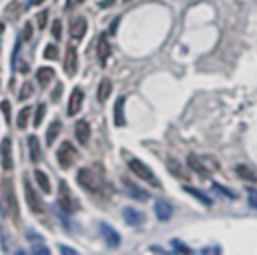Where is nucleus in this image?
Returning <instances> with one entry per match:
<instances>
[{"label": "nucleus", "instance_id": "6ab92c4d", "mask_svg": "<svg viewBox=\"0 0 257 255\" xmlns=\"http://www.w3.org/2000/svg\"><path fill=\"white\" fill-rule=\"evenodd\" d=\"M28 151H30V161L32 163H38L40 161V143H38V137L36 135H30L28 137Z\"/></svg>", "mask_w": 257, "mask_h": 255}, {"label": "nucleus", "instance_id": "a878e982", "mask_svg": "<svg viewBox=\"0 0 257 255\" xmlns=\"http://www.w3.org/2000/svg\"><path fill=\"white\" fill-rule=\"evenodd\" d=\"M28 114H30V106H24V108L18 112L16 124H18V129H20V131H24V129H26V124H28Z\"/></svg>", "mask_w": 257, "mask_h": 255}, {"label": "nucleus", "instance_id": "4c0bfd02", "mask_svg": "<svg viewBox=\"0 0 257 255\" xmlns=\"http://www.w3.org/2000/svg\"><path fill=\"white\" fill-rule=\"evenodd\" d=\"M22 36H24V40H30V38H32V26H30V22L24 24V32H22Z\"/></svg>", "mask_w": 257, "mask_h": 255}, {"label": "nucleus", "instance_id": "c03bdc74", "mask_svg": "<svg viewBox=\"0 0 257 255\" xmlns=\"http://www.w3.org/2000/svg\"><path fill=\"white\" fill-rule=\"evenodd\" d=\"M44 0H30V4H42Z\"/></svg>", "mask_w": 257, "mask_h": 255}, {"label": "nucleus", "instance_id": "f704fd0d", "mask_svg": "<svg viewBox=\"0 0 257 255\" xmlns=\"http://www.w3.org/2000/svg\"><path fill=\"white\" fill-rule=\"evenodd\" d=\"M0 108H2V112H4L6 122H10V102H8V100H2V102H0Z\"/></svg>", "mask_w": 257, "mask_h": 255}, {"label": "nucleus", "instance_id": "ea45409f", "mask_svg": "<svg viewBox=\"0 0 257 255\" xmlns=\"http://www.w3.org/2000/svg\"><path fill=\"white\" fill-rule=\"evenodd\" d=\"M58 249H60V253H64V255H76V251L70 249V247H66V245H58Z\"/></svg>", "mask_w": 257, "mask_h": 255}, {"label": "nucleus", "instance_id": "2f4dec72", "mask_svg": "<svg viewBox=\"0 0 257 255\" xmlns=\"http://www.w3.org/2000/svg\"><path fill=\"white\" fill-rule=\"evenodd\" d=\"M171 245H173V249H175V251H179V253H191V249H189L187 245H183L179 239H173V241H171Z\"/></svg>", "mask_w": 257, "mask_h": 255}, {"label": "nucleus", "instance_id": "f257e3e1", "mask_svg": "<svg viewBox=\"0 0 257 255\" xmlns=\"http://www.w3.org/2000/svg\"><path fill=\"white\" fill-rule=\"evenodd\" d=\"M128 169L133 171V175H137V179H143V181L151 183L153 187H161L157 175H155L143 161H139V159H131V161H128Z\"/></svg>", "mask_w": 257, "mask_h": 255}, {"label": "nucleus", "instance_id": "79ce46f5", "mask_svg": "<svg viewBox=\"0 0 257 255\" xmlns=\"http://www.w3.org/2000/svg\"><path fill=\"white\" fill-rule=\"evenodd\" d=\"M149 251L151 253H165V249H161V247H149Z\"/></svg>", "mask_w": 257, "mask_h": 255}, {"label": "nucleus", "instance_id": "dca6fc26", "mask_svg": "<svg viewBox=\"0 0 257 255\" xmlns=\"http://www.w3.org/2000/svg\"><path fill=\"white\" fill-rule=\"evenodd\" d=\"M96 56H98V64L104 66L106 60H108V56H110V44H108L106 36H100V38H98V50H96Z\"/></svg>", "mask_w": 257, "mask_h": 255}, {"label": "nucleus", "instance_id": "39448f33", "mask_svg": "<svg viewBox=\"0 0 257 255\" xmlns=\"http://www.w3.org/2000/svg\"><path fill=\"white\" fill-rule=\"evenodd\" d=\"M58 189H60V193H58V207L64 213H72L74 211V201H72V193H70L68 185L64 181H60L58 183Z\"/></svg>", "mask_w": 257, "mask_h": 255}, {"label": "nucleus", "instance_id": "cd10ccee", "mask_svg": "<svg viewBox=\"0 0 257 255\" xmlns=\"http://www.w3.org/2000/svg\"><path fill=\"white\" fill-rule=\"evenodd\" d=\"M213 191H219V193H223L227 199H237L235 191H231V189H227V187H223V185H219V183H213Z\"/></svg>", "mask_w": 257, "mask_h": 255}, {"label": "nucleus", "instance_id": "bb28decb", "mask_svg": "<svg viewBox=\"0 0 257 255\" xmlns=\"http://www.w3.org/2000/svg\"><path fill=\"white\" fill-rule=\"evenodd\" d=\"M237 175H241L245 181H251V183H255V181H257L255 173H253V171H249V169H247V167H243V165H239V167H237Z\"/></svg>", "mask_w": 257, "mask_h": 255}, {"label": "nucleus", "instance_id": "9d476101", "mask_svg": "<svg viewBox=\"0 0 257 255\" xmlns=\"http://www.w3.org/2000/svg\"><path fill=\"white\" fill-rule=\"evenodd\" d=\"M76 66H78V54H76V48L70 44L66 48V54H64V72L68 76H74L76 74Z\"/></svg>", "mask_w": 257, "mask_h": 255}, {"label": "nucleus", "instance_id": "412c9836", "mask_svg": "<svg viewBox=\"0 0 257 255\" xmlns=\"http://www.w3.org/2000/svg\"><path fill=\"white\" fill-rule=\"evenodd\" d=\"M110 92H112V82H110L108 78L100 80V84H98V90H96V98H98L100 102H104V100L110 96Z\"/></svg>", "mask_w": 257, "mask_h": 255}, {"label": "nucleus", "instance_id": "2eb2a0df", "mask_svg": "<svg viewBox=\"0 0 257 255\" xmlns=\"http://www.w3.org/2000/svg\"><path fill=\"white\" fill-rule=\"evenodd\" d=\"M155 215L159 221H169L173 217V207L167 201L159 199V201H155Z\"/></svg>", "mask_w": 257, "mask_h": 255}, {"label": "nucleus", "instance_id": "393cba45", "mask_svg": "<svg viewBox=\"0 0 257 255\" xmlns=\"http://www.w3.org/2000/svg\"><path fill=\"white\" fill-rule=\"evenodd\" d=\"M58 133H60V120H52L48 126V133H46V145H52L54 139L58 137Z\"/></svg>", "mask_w": 257, "mask_h": 255}, {"label": "nucleus", "instance_id": "7ed1b4c3", "mask_svg": "<svg viewBox=\"0 0 257 255\" xmlns=\"http://www.w3.org/2000/svg\"><path fill=\"white\" fill-rule=\"evenodd\" d=\"M24 193H26V205H28V209H30L34 215L44 213V205H42V201H40V195L32 189V185H30L28 181H24Z\"/></svg>", "mask_w": 257, "mask_h": 255}, {"label": "nucleus", "instance_id": "0eeeda50", "mask_svg": "<svg viewBox=\"0 0 257 255\" xmlns=\"http://www.w3.org/2000/svg\"><path fill=\"white\" fill-rule=\"evenodd\" d=\"M2 191H4V199H6L8 211L12 213V217H14V219H18V201H16V195H14L12 183H10V181H2Z\"/></svg>", "mask_w": 257, "mask_h": 255}, {"label": "nucleus", "instance_id": "9b49d317", "mask_svg": "<svg viewBox=\"0 0 257 255\" xmlns=\"http://www.w3.org/2000/svg\"><path fill=\"white\" fill-rule=\"evenodd\" d=\"M167 171H169L175 179H179V181H189V179H191V175H189V171L185 169V165L179 163L177 159H169V161H167Z\"/></svg>", "mask_w": 257, "mask_h": 255}, {"label": "nucleus", "instance_id": "f8f14e48", "mask_svg": "<svg viewBox=\"0 0 257 255\" xmlns=\"http://www.w3.org/2000/svg\"><path fill=\"white\" fill-rule=\"evenodd\" d=\"M122 219H124L128 225H133V227H141V225H145V221H147L145 213H143V211H137V209H133V207H124V209H122Z\"/></svg>", "mask_w": 257, "mask_h": 255}, {"label": "nucleus", "instance_id": "423d86ee", "mask_svg": "<svg viewBox=\"0 0 257 255\" xmlns=\"http://www.w3.org/2000/svg\"><path fill=\"white\" fill-rule=\"evenodd\" d=\"M82 102H84V92H82V88H80V86H74V88H72V92H70V98H68V108H66L68 116L78 114V112H80V108H82Z\"/></svg>", "mask_w": 257, "mask_h": 255}, {"label": "nucleus", "instance_id": "e433bc0d", "mask_svg": "<svg viewBox=\"0 0 257 255\" xmlns=\"http://www.w3.org/2000/svg\"><path fill=\"white\" fill-rule=\"evenodd\" d=\"M32 253H36V255H40V253H42V255H48L50 249L44 247V245H34V247H32Z\"/></svg>", "mask_w": 257, "mask_h": 255}, {"label": "nucleus", "instance_id": "58836bf2", "mask_svg": "<svg viewBox=\"0 0 257 255\" xmlns=\"http://www.w3.org/2000/svg\"><path fill=\"white\" fill-rule=\"evenodd\" d=\"M18 50H20V38L16 40V46H14V52H12V66H16V56H18Z\"/></svg>", "mask_w": 257, "mask_h": 255}, {"label": "nucleus", "instance_id": "c756f323", "mask_svg": "<svg viewBox=\"0 0 257 255\" xmlns=\"http://www.w3.org/2000/svg\"><path fill=\"white\" fill-rule=\"evenodd\" d=\"M58 56V48L54 46V44H48L46 48H44V58H48V60H54Z\"/></svg>", "mask_w": 257, "mask_h": 255}, {"label": "nucleus", "instance_id": "4468645a", "mask_svg": "<svg viewBox=\"0 0 257 255\" xmlns=\"http://www.w3.org/2000/svg\"><path fill=\"white\" fill-rule=\"evenodd\" d=\"M86 28H88L86 18L76 16L74 20H70V36H72L74 40H82V36L86 34Z\"/></svg>", "mask_w": 257, "mask_h": 255}, {"label": "nucleus", "instance_id": "ddd939ff", "mask_svg": "<svg viewBox=\"0 0 257 255\" xmlns=\"http://www.w3.org/2000/svg\"><path fill=\"white\" fill-rule=\"evenodd\" d=\"M74 137H76V141L80 145H88V139H90V124H88V120H84V118L76 120V124H74Z\"/></svg>", "mask_w": 257, "mask_h": 255}, {"label": "nucleus", "instance_id": "20e7f679", "mask_svg": "<svg viewBox=\"0 0 257 255\" xmlns=\"http://www.w3.org/2000/svg\"><path fill=\"white\" fill-rule=\"evenodd\" d=\"M56 159H58V163H60L62 169H70L72 161L76 159V151L72 149V145H70L68 141L62 143V145L58 147V151H56Z\"/></svg>", "mask_w": 257, "mask_h": 255}, {"label": "nucleus", "instance_id": "473e14b6", "mask_svg": "<svg viewBox=\"0 0 257 255\" xmlns=\"http://www.w3.org/2000/svg\"><path fill=\"white\" fill-rule=\"evenodd\" d=\"M46 18H48V10H42V12L36 16V22H38V28H40V30L46 26Z\"/></svg>", "mask_w": 257, "mask_h": 255}, {"label": "nucleus", "instance_id": "7c9ffc66", "mask_svg": "<svg viewBox=\"0 0 257 255\" xmlns=\"http://www.w3.org/2000/svg\"><path fill=\"white\" fill-rule=\"evenodd\" d=\"M32 84L30 82H24V86L20 88V100H24V98H30L32 96Z\"/></svg>", "mask_w": 257, "mask_h": 255}, {"label": "nucleus", "instance_id": "a211bd4d", "mask_svg": "<svg viewBox=\"0 0 257 255\" xmlns=\"http://www.w3.org/2000/svg\"><path fill=\"white\" fill-rule=\"evenodd\" d=\"M52 78H54V70L50 66H40L36 70V80L40 82V86H46L48 82H52Z\"/></svg>", "mask_w": 257, "mask_h": 255}, {"label": "nucleus", "instance_id": "c9c22d12", "mask_svg": "<svg viewBox=\"0 0 257 255\" xmlns=\"http://www.w3.org/2000/svg\"><path fill=\"white\" fill-rule=\"evenodd\" d=\"M247 201L253 209H257V191L255 189H249V195H247Z\"/></svg>", "mask_w": 257, "mask_h": 255}, {"label": "nucleus", "instance_id": "1a4fd4ad", "mask_svg": "<svg viewBox=\"0 0 257 255\" xmlns=\"http://www.w3.org/2000/svg\"><path fill=\"white\" fill-rule=\"evenodd\" d=\"M98 229H100V235H102V239H104V243L110 247V249H114V247H118L120 245V235L108 225V223H100L98 225Z\"/></svg>", "mask_w": 257, "mask_h": 255}, {"label": "nucleus", "instance_id": "aec40b11", "mask_svg": "<svg viewBox=\"0 0 257 255\" xmlns=\"http://www.w3.org/2000/svg\"><path fill=\"white\" fill-rule=\"evenodd\" d=\"M124 187L128 189V193H131V197H133V199H137V201H149V193H147L145 189H141V187L133 185L131 181H124Z\"/></svg>", "mask_w": 257, "mask_h": 255}, {"label": "nucleus", "instance_id": "f03ea898", "mask_svg": "<svg viewBox=\"0 0 257 255\" xmlns=\"http://www.w3.org/2000/svg\"><path fill=\"white\" fill-rule=\"evenodd\" d=\"M76 179H78L80 187L86 189V191H90V193H100V191H102V181H100L90 169H86V167L78 171Z\"/></svg>", "mask_w": 257, "mask_h": 255}, {"label": "nucleus", "instance_id": "4be33fe9", "mask_svg": "<svg viewBox=\"0 0 257 255\" xmlns=\"http://www.w3.org/2000/svg\"><path fill=\"white\" fill-rule=\"evenodd\" d=\"M124 96H118L116 98V102H114V124L116 126H122L124 124V114H122V110H124Z\"/></svg>", "mask_w": 257, "mask_h": 255}, {"label": "nucleus", "instance_id": "72a5a7b5", "mask_svg": "<svg viewBox=\"0 0 257 255\" xmlns=\"http://www.w3.org/2000/svg\"><path fill=\"white\" fill-rule=\"evenodd\" d=\"M60 32H62V24H60V20H54L52 22V36L58 40L60 38Z\"/></svg>", "mask_w": 257, "mask_h": 255}, {"label": "nucleus", "instance_id": "37998d69", "mask_svg": "<svg viewBox=\"0 0 257 255\" xmlns=\"http://www.w3.org/2000/svg\"><path fill=\"white\" fill-rule=\"evenodd\" d=\"M82 0H68V4H66V10L70 8V6H76V4H80Z\"/></svg>", "mask_w": 257, "mask_h": 255}, {"label": "nucleus", "instance_id": "a19ab883", "mask_svg": "<svg viewBox=\"0 0 257 255\" xmlns=\"http://www.w3.org/2000/svg\"><path fill=\"white\" fill-rule=\"evenodd\" d=\"M201 253H221V247H205L201 249Z\"/></svg>", "mask_w": 257, "mask_h": 255}, {"label": "nucleus", "instance_id": "c85d7f7f", "mask_svg": "<svg viewBox=\"0 0 257 255\" xmlns=\"http://www.w3.org/2000/svg\"><path fill=\"white\" fill-rule=\"evenodd\" d=\"M44 114H46V104H38L36 106V114H34V126H40Z\"/></svg>", "mask_w": 257, "mask_h": 255}, {"label": "nucleus", "instance_id": "6e6552de", "mask_svg": "<svg viewBox=\"0 0 257 255\" xmlns=\"http://www.w3.org/2000/svg\"><path fill=\"white\" fill-rule=\"evenodd\" d=\"M0 161H2L4 171H10L14 167V163H12V143H10L8 137H4L2 143H0Z\"/></svg>", "mask_w": 257, "mask_h": 255}, {"label": "nucleus", "instance_id": "5701e85b", "mask_svg": "<svg viewBox=\"0 0 257 255\" xmlns=\"http://www.w3.org/2000/svg\"><path fill=\"white\" fill-rule=\"evenodd\" d=\"M34 179H36V183L40 185V189H42V193H50V181H48V177H46V173L44 171H40V169H36L34 171Z\"/></svg>", "mask_w": 257, "mask_h": 255}, {"label": "nucleus", "instance_id": "f3484780", "mask_svg": "<svg viewBox=\"0 0 257 255\" xmlns=\"http://www.w3.org/2000/svg\"><path fill=\"white\" fill-rule=\"evenodd\" d=\"M187 161H189V167H191L197 175H201L203 179H209V169L201 163V159H199L197 155H189V157H187Z\"/></svg>", "mask_w": 257, "mask_h": 255}, {"label": "nucleus", "instance_id": "b1692460", "mask_svg": "<svg viewBox=\"0 0 257 255\" xmlns=\"http://www.w3.org/2000/svg\"><path fill=\"white\" fill-rule=\"evenodd\" d=\"M183 189H185L189 195H193L197 201H201L203 205H211V203H213V199H211V197H207L203 191H199V189H195V187H189V185H187V187H183Z\"/></svg>", "mask_w": 257, "mask_h": 255}]
</instances>
